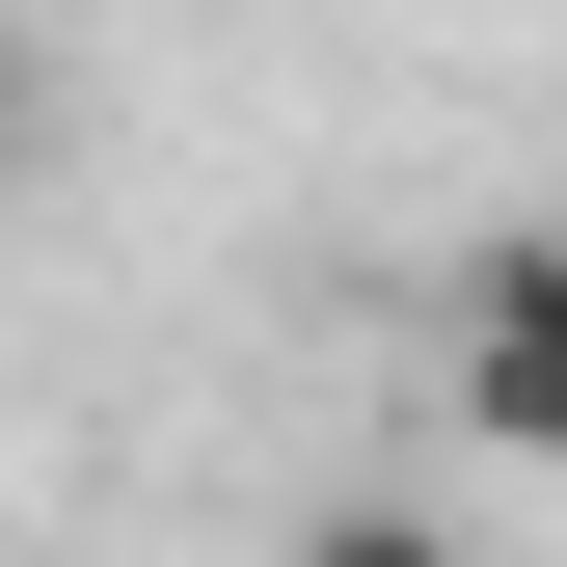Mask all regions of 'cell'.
<instances>
[{
	"mask_svg": "<svg viewBox=\"0 0 567 567\" xmlns=\"http://www.w3.org/2000/svg\"><path fill=\"white\" fill-rule=\"evenodd\" d=\"M298 567H486V514H433V486H324Z\"/></svg>",
	"mask_w": 567,
	"mask_h": 567,
	"instance_id": "cell-2",
	"label": "cell"
},
{
	"mask_svg": "<svg viewBox=\"0 0 567 567\" xmlns=\"http://www.w3.org/2000/svg\"><path fill=\"white\" fill-rule=\"evenodd\" d=\"M460 433H486V460H567V244H540V217L460 244Z\"/></svg>",
	"mask_w": 567,
	"mask_h": 567,
	"instance_id": "cell-1",
	"label": "cell"
}]
</instances>
